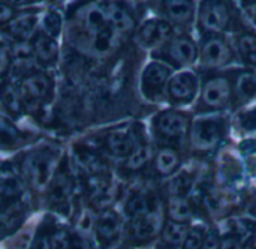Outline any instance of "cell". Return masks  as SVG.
<instances>
[{
	"label": "cell",
	"mask_w": 256,
	"mask_h": 249,
	"mask_svg": "<svg viewBox=\"0 0 256 249\" xmlns=\"http://www.w3.org/2000/svg\"><path fill=\"white\" fill-rule=\"evenodd\" d=\"M110 249H126L123 245H120V243H117V245H112V246H110Z\"/></svg>",
	"instance_id": "43"
},
{
	"label": "cell",
	"mask_w": 256,
	"mask_h": 249,
	"mask_svg": "<svg viewBox=\"0 0 256 249\" xmlns=\"http://www.w3.org/2000/svg\"><path fill=\"white\" fill-rule=\"evenodd\" d=\"M168 92L176 102H190L196 93V77L190 72L176 75L168 84Z\"/></svg>",
	"instance_id": "9"
},
{
	"label": "cell",
	"mask_w": 256,
	"mask_h": 249,
	"mask_svg": "<svg viewBox=\"0 0 256 249\" xmlns=\"http://www.w3.org/2000/svg\"><path fill=\"white\" fill-rule=\"evenodd\" d=\"M24 206L15 200H6L0 206V237L15 231L24 221Z\"/></svg>",
	"instance_id": "8"
},
{
	"label": "cell",
	"mask_w": 256,
	"mask_h": 249,
	"mask_svg": "<svg viewBox=\"0 0 256 249\" xmlns=\"http://www.w3.org/2000/svg\"><path fill=\"white\" fill-rule=\"evenodd\" d=\"M42 29H44V35L50 36V38H56L58 33H60V29H62V18L57 12H46L44 15V20H42Z\"/></svg>",
	"instance_id": "34"
},
{
	"label": "cell",
	"mask_w": 256,
	"mask_h": 249,
	"mask_svg": "<svg viewBox=\"0 0 256 249\" xmlns=\"http://www.w3.org/2000/svg\"><path fill=\"white\" fill-rule=\"evenodd\" d=\"M177 167H178V155H177L176 150L166 147V149H162L158 153V156H156V170L162 176L172 174Z\"/></svg>",
	"instance_id": "25"
},
{
	"label": "cell",
	"mask_w": 256,
	"mask_h": 249,
	"mask_svg": "<svg viewBox=\"0 0 256 249\" xmlns=\"http://www.w3.org/2000/svg\"><path fill=\"white\" fill-rule=\"evenodd\" d=\"M36 15L32 14V12H24L21 15H18L16 18H14L10 23H9V33L20 39V41H24V39H28L32 35H33V30L36 27Z\"/></svg>",
	"instance_id": "15"
},
{
	"label": "cell",
	"mask_w": 256,
	"mask_h": 249,
	"mask_svg": "<svg viewBox=\"0 0 256 249\" xmlns=\"http://www.w3.org/2000/svg\"><path fill=\"white\" fill-rule=\"evenodd\" d=\"M242 125L246 129H256V110L255 111L248 113V114H244L242 117Z\"/></svg>",
	"instance_id": "39"
},
{
	"label": "cell",
	"mask_w": 256,
	"mask_h": 249,
	"mask_svg": "<svg viewBox=\"0 0 256 249\" xmlns=\"http://www.w3.org/2000/svg\"><path fill=\"white\" fill-rule=\"evenodd\" d=\"M225 125L220 119H201L192 129V143L198 150L214 147L224 137Z\"/></svg>",
	"instance_id": "2"
},
{
	"label": "cell",
	"mask_w": 256,
	"mask_h": 249,
	"mask_svg": "<svg viewBox=\"0 0 256 249\" xmlns=\"http://www.w3.org/2000/svg\"><path fill=\"white\" fill-rule=\"evenodd\" d=\"M242 150H243V155L246 156V159L252 165H256V141L246 143L244 146H242Z\"/></svg>",
	"instance_id": "37"
},
{
	"label": "cell",
	"mask_w": 256,
	"mask_h": 249,
	"mask_svg": "<svg viewBox=\"0 0 256 249\" xmlns=\"http://www.w3.org/2000/svg\"><path fill=\"white\" fill-rule=\"evenodd\" d=\"M152 158V149L148 146H136V149L128 156L126 167L129 170H140Z\"/></svg>",
	"instance_id": "30"
},
{
	"label": "cell",
	"mask_w": 256,
	"mask_h": 249,
	"mask_svg": "<svg viewBox=\"0 0 256 249\" xmlns=\"http://www.w3.org/2000/svg\"><path fill=\"white\" fill-rule=\"evenodd\" d=\"M126 212L128 215H130L132 218H141V216H147L150 213V203L147 200V197L136 194L132 195L129 198V201L126 203Z\"/></svg>",
	"instance_id": "29"
},
{
	"label": "cell",
	"mask_w": 256,
	"mask_h": 249,
	"mask_svg": "<svg viewBox=\"0 0 256 249\" xmlns=\"http://www.w3.org/2000/svg\"><path fill=\"white\" fill-rule=\"evenodd\" d=\"M9 66V53L8 50L0 44V74H3Z\"/></svg>",
	"instance_id": "42"
},
{
	"label": "cell",
	"mask_w": 256,
	"mask_h": 249,
	"mask_svg": "<svg viewBox=\"0 0 256 249\" xmlns=\"http://www.w3.org/2000/svg\"><path fill=\"white\" fill-rule=\"evenodd\" d=\"M108 147L110 150L117 155V156H129L135 149V143L132 140V137L129 135V132L122 131V129H116L108 135Z\"/></svg>",
	"instance_id": "16"
},
{
	"label": "cell",
	"mask_w": 256,
	"mask_h": 249,
	"mask_svg": "<svg viewBox=\"0 0 256 249\" xmlns=\"http://www.w3.org/2000/svg\"><path fill=\"white\" fill-rule=\"evenodd\" d=\"M86 26L87 29L94 35L99 30L105 29L108 26L106 23V15L102 9L99 8H92L87 14H86Z\"/></svg>",
	"instance_id": "31"
},
{
	"label": "cell",
	"mask_w": 256,
	"mask_h": 249,
	"mask_svg": "<svg viewBox=\"0 0 256 249\" xmlns=\"http://www.w3.org/2000/svg\"><path fill=\"white\" fill-rule=\"evenodd\" d=\"M70 192H72V182L69 176L64 173L56 174L51 183V189H50V201L56 207H62L68 201Z\"/></svg>",
	"instance_id": "14"
},
{
	"label": "cell",
	"mask_w": 256,
	"mask_h": 249,
	"mask_svg": "<svg viewBox=\"0 0 256 249\" xmlns=\"http://www.w3.org/2000/svg\"><path fill=\"white\" fill-rule=\"evenodd\" d=\"M168 213L174 222H186L192 216V209L184 197H171L168 201Z\"/></svg>",
	"instance_id": "24"
},
{
	"label": "cell",
	"mask_w": 256,
	"mask_h": 249,
	"mask_svg": "<svg viewBox=\"0 0 256 249\" xmlns=\"http://www.w3.org/2000/svg\"><path fill=\"white\" fill-rule=\"evenodd\" d=\"M170 78V69L158 62H153L146 66L142 72V90L148 98H154L160 95L165 83Z\"/></svg>",
	"instance_id": "6"
},
{
	"label": "cell",
	"mask_w": 256,
	"mask_h": 249,
	"mask_svg": "<svg viewBox=\"0 0 256 249\" xmlns=\"http://www.w3.org/2000/svg\"><path fill=\"white\" fill-rule=\"evenodd\" d=\"M232 59L228 44L220 38H210L202 47V63L206 66H222Z\"/></svg>",
	"instance_id": "10"
},
{
	"label": "cell",
	"mask_w": 256,
	"mask_h": 249,
	"mask_svg": "<svg viewBox=\"0 0 256 249\" xmlns=\"http://www.w3.org/2000/svg\"><path fill=\"white\" fill-rule=\"evenodd\" d=\"M14 11L9 5L6 3H0V24L2 23H8L9 20H12Z\"/></svg>",
	"instance_id": "41"
},
{
	"label": "cell",
	"mask_w": 256,
	"mask_h": 249,
	"mask_svg": "<svg viewBox=\"0 0 256 249\" xmlns=\"http://www.w3.org/2000/svg\"><path fill=\"white\" fill-rule=\"evenodd\" d=\"M201 24L208 32H222L228 24V9L224 3L219 2H207L202 3L201 15H200Z\"/></svg>",
	"instance_id": "7"
},
{
	"label": "cell",
	"mask_w": 256,
	"mask_h": 249,
	"mask_svg": "<svg viewBox=\"0 0 256 249\" xmlns=\"http://www.w3.org/2000/svg\"><path fill=\"white\" fill-rule=\"evenodd\" d=\"M204 246V237L202 233L200 230H192L189 231L184 243H183V249H202Z\"/></svg>",
	"instance_id": "36"
},
{
	"label": "cell",
	"mask_w": 256,
	"mask_h": 249,
	"mask_svg": "<svg viewBox=\"0 0 256 249\" xmlns=\"http://www.w3.org/2000/svg\"><path fill=\"white\" fill-rule=\"evenodd\" d=\"M188 234H189V231H188L186 225L180 224V222H174V221H170L164 227V231H162L164 240L166 243H170V245H182V243H184Z\"/></svg>",
	"instance_id": "27"
},
{
	"label": "cell",
	"mask_w": 256,
	"mask_h": 249,
	"mask_svg": "<svg viewBox=\"0 0 256 249\" xmlns=\"http://www.w3.org/2000/svg\"><path fill=\"white\" fill-rule=\"evenodd\" d=\"M159 219L153 216H141L134 218L132 222L128 227V234L135 240H147L158 234L159 231Z\"/></svg>",
	"instance_id": "13"
},
{
	"label": "cell",
	"mask_w": 256,
	"mask_h": 249,
	"mask_svg": "<svg viewBox=\"0 0 256 249\" xmlns=\"http://www.w3.org/2000/svg\"><path fill=\"white\" fill-rule=\"evenodd\" d=\"M231 98V84L224 77L212 78L202 89V101L210 108H222Z\"/></svg>",
	"instance_id": "5"
},
{
	"label": "cell",
	"mask_w": 256,
	"mask_h": 249,
	"mask_svg": "<svg viewBox=\"0 0 256 249\" xmlns=\"http://www.w3.org/2000/svg\"><path fill=\"white\" fill-rule=\"evenodd\" d=\"M165 53L168 56V60L172 65L183 66V65H189L195 60L196 47H195L194 41H190L189 38H177L168 44Z\"/></svg>",
	"instance_id": "11"
},
{
	"label": "cell",
	"mask_w": 256,
	"mask_h": 249,
	"mask_svg": "<svg viewBox=\"0 0 256 249\" xmlns=\"http://www.w3.org/2000/svg\"><path fill=\"white\" fill-rule=\"evenodd\" d=\"M243 242L236 236H228L220 242V249H242Z\"/></svg>",
	"instance_id": "38"
},
{
	"label": "cell",
	"mask_w": 256,
	"mask_h": 249,
	"mask_svg": "<svg viewBox=\"0 0 256 249\" xmlns=\"http://www.w3.org/2000/svg\"><path fill=\"white\" fill-rule=\"evenodd\" d=\"M51 249H70V239L66 231H56L50 239Z\"/></svg>",
	"instance_id": "35"
},
{
	"label": "cell",
	"mask_w": 256,
	"mask_h": 249,
	"mask_svg": "<svg viewBox=\"0 0 256 249\" xmlns=\"http://www.w3.org/2000/svg\"><path fill=\"white\" fill-rule=\"evenodd\" d=\"M192 183L194 180L189 173L186 171L177 173L168 182V192L171 194V197H184L190 191Z\"/></svg>",
	"instance_id": "26"
},
{
	"label": "cell",
	"mask_w": 256,
	"mask_h": 249,
	"mask_svg": "<svg viewBox=\"0 0 256 249\" xmlns=\"http://www.w3.org/2000/svg\"><path fill=\"white\" fill-rule=\"evenodd\" d=\"M20 132L6 119L0 117V150H12L20 143Z\"/></svg>",
	"instance_id": "28"
},
{
	"label": "cell",
	"mask_w": 256,
	"mask_h": 249,
	"mask_svg": "<svg viewBox=\"0 0 256 249\" xmlns=\"http://www.w3.org/2000/svg\"><path fill=\"white\" fill-rule=\"evenodd\" d=\"M254 210H255L254 213H256V201H255V203H254Z\"/></svg>",
	"instance_id": "44"
},
{
	"label": "cell",
	"mask_w": 256,
	"mask_h": 249,
	"mask_svg": "<svg viewBox=\"0 0 256 249\" xmlns=\"http://www.w3.org/2000/svg\"><path fill=\"white\" fill-rule=\"evenodd\" d=\"M108 6L110 8L106 9V20L110 21V26L117 32H129L134 26V21L128 11L114 3Z\"/></svg>",
	"instance_id": "22"
},
{
	"label": "cell",
	"mask_w": 256,
	"mask_h": 249,
	"mask_svg": "<svg viewBox=\"0 0 256 249\" xmlns=\"http://www.w3.org/2000/svg\"><path fill=\"white\" fill-rule=\"evenodd\" d=\"M238 48L246 62L256 65V38L252 35H243L238 41Z\"/></svg>",
	"instance_id": "33"
},
{
	"label": "cell",
	"mask_w": 256,
	"mask_h": 249,
	"mask_svg": "<svg viewBox=\"0 0 256 249\" xmlns=\"http://www.w3.org/2000/svg\"><path fill=\"white\" fill-rule=\"evenodd\" d=\"M170 33H171V27L168 23L152 20L140 29L136 35V41L142 47H153L166 41Z\"/></svg>",
	"instance_id": "12"
},
{
	"label": "cell",
	"mask_w": 256,
	"mask_h": 249,
	"mask_svg": "<svg viewBox=\"0 0 256 249\" xmlns=\"http://www.w3.org/2000/svg\"><path fill=\"white\" fill-rule=\"evenodd\" d=\"M236 93L240 101H249L256 96V74L243 72L236 80Z\"/></svg>",
	"instance_id": "23"
},
{
	"label": "cell",
	"mask_w": 256,
	"mask_h": 249,
	"mask_svg": "<svg viewBox=\"0 0 256 249\" xmlns=\"http://www.w3.org/2000/svg\"><path fill=\"white\" fill-rule=\"evenodd\" d=\"M54 161L56 159L52 153L44 152V150L33 152L28 156H26L22 162V171L34 188L42 189L50 183L52 177Z\"/></svg>",
	"instance_id": "1"
},
{
	"label": "cell",
	"mask_w": 256,
	"mask_h": 249,
	"mask_svg": "<svg viewBox=\"0 0 256 249\" xmlns=\"http://www.w3.org/2000/svg\"><path fill=\"white\" fill-rule=\"evenodd\" d=\"M165 11L166 15L171 21L178 23V24H186L192 20L194 15V8L190 2L186 0H172L165 3Z\"/></svg>",
	"instance_id": "20"
},
{
	"label": "cell",
	"mask_w": 256,
	"mask_h": 249,
	"mask_svg": "<svg viewBox=\"0 0 256 249\" xmlns=\"http://www.w3.org/2000/svg\"><path fill=\"white\" fill-rule=\"evenodd\" d=\"M22 192V182L9 170H0V197L15 200Z\"/></svg>",
	"instance_id": "19"
},
{
	"label": "cell",
	"mask_w": 256,
	"mask_h": 249,
	"mask_svg": "<svg viewBox=\"0 0 256 249\" xmlns=\"http://www.w3.org/2000/svg\"><path fill=\"white\" fill-rule=\"evenodd\" d=\"M188 128V117L176 111H165L156 119V131L159 132V135L168 140H177L184 137Z\"/></svg>",
	"instance_id": "4"
},
{
	"label": "cell",
	"mask_w": 256,
	"mask_h": 249,
	"mask_svg": "<svg viewBox=\"0 0 256 249\" xmlns=\"http://www.w3.org/2000/svg\"><path fill=\"white\" fill-rule=\"evenodd\" d=\"M202 249H220L219 239L214 233H208L207 237L204 239V246Z\"/></svg>",
	"instance_id": "40"
},
{
	"label": "cell",
	"mask_w": 256,
	"mask_h": 249,
	"mask_svg": "<svg viewBox=\"0 0 256 249\" xmlns=\"http://www.w3.org/2000/svg\"><path fill=\"white\" fill-rule=\"evenodd\" d=\"M33 53L34 56L42 62V63H51L57 59V53H58V48H57V44L52 38L46 36V35H38L34 38V42H33Z\"/></svg>",
	"instance_id": "18"
},
{
	"label": "cell",
	"mask_w": 256,
	"mask_h": 249,
	"mask_svg": "<svg viewBox=\"0 0 256 249\" xmlns=\"http://www.w3.org/2000/svg\"><path fill=\"white\" fill-rule=\"evenodd\" d=\"M96 230H98V234L104 240L114 239L120 231V219H118V216L111 210L104 212L99 216L98 222H96Z\"/></svg>",
	"instance_id": "21"
},
{
	"label": "cell",
	"mask_w": 256,
	"mask_h": 249,
	"mask_svg": "<svg viewBox=\"0 0 256 249\" xmlns=\"http://www.w3.org/2000/svg\"><path fill=\"white\" fill-rule=\"evenodd\" d=\"M0 102L3 104L4 110L12 117H20L22 114V98L21 93L9 83L0 86Z\"/></svg>",
	"instance_id": "17"
},
{
	"label": "cell",
	"mask_w": 256,
	"mask_h": 249,
	"mask_svg": "<svg viewBox=\"0 0 256 249\" xmlns=\"http://www.w3.org/2000/svg\"><path fill=\"white\" fill-rule=\"evenodd\" d=\"M51 89H52V84H51V80L40 74V72H36V74H32L28 75L27 78L22 80L21 83V98H22V102H28V104H40L44 101H46L51 95Z\"/></svg>",
	"instance_id": "3"
},
{
	"label": "cell",
	"mask_w": 256,
	"mask_h": 249,
	"mask_svg": "<svg viewBox=\"0 0 256 249\" xmlns=\"http://www.w3.org/2000/svg\"><path fill=\"white\" fill-rule=\"evenodd\" d=\"M114 29L108 24L105 29L99 30L98 33L93 35V45L94 50L99 53H106L110 51L111 45H112V39H114Z\"/></svg>",
	"instance_id": "32"
}]
</instances>
